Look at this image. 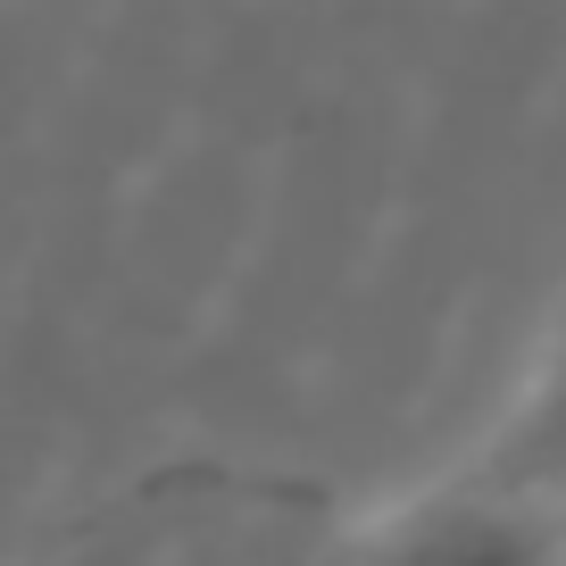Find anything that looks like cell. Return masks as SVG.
I'll return each instance as SVG.
<instances>
[{
  "mask_svg": "<svg viewBox=\"0 0 566 566\" xmlns=\"http://www.w3.org/2000/svg\"><path fill=\"white\" fill-rule=\"evenodd\" d=\"M308 566H566V509L459 467L433 492L334 533Z\"/></svg>",
  "mask_w": 566,
  "mask_h": 566,
  "instance_id": "obj_1",
  "label": "cell"
},
{
  "mask_svg": "<svg viewBox=\"0 0 566 566\" xmlns=\"http://www.w3.org/2000/svg\"><path fill=\"white\" fill-rule=\"evenodd\" d=\"M467 467L509 483V492H533V500H549V509H566V308H558V325H549L542 358H533L525 391L509 400V417L483 433V450Z\"/></svg>",
  "mask_w": 566,
  "mask_h": 566,
  "instance_id": "obj_2",
  "label": "cell"
}]
</instances>
